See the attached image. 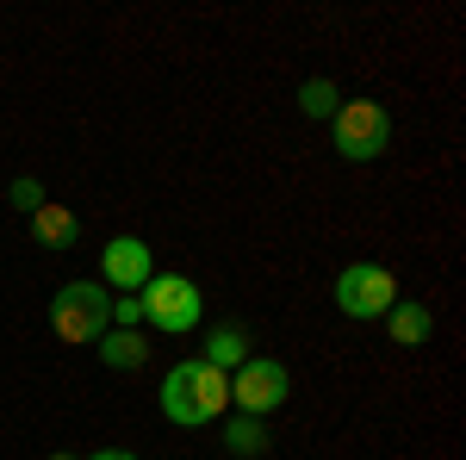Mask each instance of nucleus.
Wrapping results in <instances>:
<instances>
[{"instance_id":"1","label":"nucleus","mask_w":466,"mask_h":460,"mask_svg":"<svg viewBox=\"0 0 466 460\" xmlns=\"http://www.w3.org/2000/svg\"><path fill=\"white\" fill-rule=\"evenodd\" d=\"M230 411V373H218L206 361H175L162 373V417L180 429H206Z\"/></svg>"},{"instance_id":"2","label":"nucleus","mask_w":466,"mask_h":460,"mask_svg":"<svg viewBox=\"0 0 466 460\" xmlns=\"http://www.w3.org/2000/svg\"><path fill=\"white\" fill-rule=\"evenodd\" d=\"M112 323V292L100 281H69L56 286V299H50V330L63 336V342H100Z\"/></svg>"},{"instance_id":"3","label":"nucleus","mask_w":466,"mask_h":460,"mask_svg":"<svg viewBox=\"0 0 466 460\" xmlns=\"http://www.w3.org/2000/svg\"><path fill=\"white\" fill-rule=\"evenodd\" d=\"M392 143V118L380 100H342L336 107V156L342 162H373Z\"/></svg>"},{"instance_id":"4","label":"nucleus","mask_w":466,"mask_h":460,"mask_svg":"<svg viewBox=\"0 0 466 460\" xmlns=\"http://www.w3.org/2000/svg\"><path fill=\"white\" fill-rule=\"evenodd\" d=\"M137 299H144V323H149V330H162V336L193 330V323H199V312H206L199 286L187 281V274H156Z\"/></svg>"},{"instance_id":"5","label":"nucleus","mask_w":466,"mask_h":460,"mask_svg":"<svg viewBox=\"0 0 466 460\" xmlns=\"http://www.w3.org/2000/svg\"><path fill=\"white\" fill-rule=\"evenodd\" d=\"M336 305H342V318H386L398 305V281L380 268V261H355V268H342L336 274Z\"/></svg>"},{"instance_id":"6","label":"nucleus","mask_w":466,"mask_h":460,"mask_svg":"<svg viewBox=\"0 0 466 460\" xmlns=\"http://www.w3.org/2000/svg\"><path fill=\"white\" fill-rule=\"evenodd\" d=\"M287 367L280 361H268V354H249L243 367H237V380H230V404L243 411V417H268V411H280L287 404Z\"/></svg>"},{"instance_id":"7","label":"nucleus","mask_w":466,"mask_h":460,"mask_svg":"<svg viewBox=\"0 0 466 460\" xmlns=\"http://www.w3.org/2000/svg\"><path fill=\"white\" fill-rule=\"evenodd\" d=\"M100 274H106V292H144L156 281V255L144 237H112L100 249Z\"/></svg>"},{"instance_id":"8","label":"nucleus","mask_w":466,"mask_h":460,"mask_svg":"<svg viewBox=\"0 0 466 460\" xmlns=\"http://www.w3.org/2000/svg\"><path fill=\"white\" fill-rule=\"evenodd\" d=\"M386 330H392L398 349H423V342H430V305H417V299H398L392 312H386Z\"/></svg>"},{"instance_id":"9","label":"nucleus","mask_w":466,"mask_h":460,"mask_svg":"<svg viewBox=\"0 0 466 460\" xmlns=\"http://www.w3.org/2000/svg\"><path fill=\"white\" fill-rule=\"evenodd\" d=\"M199 361L218 367V373H230V367H243V361H249V336H243L237 323H224V330L206 336V354H199Z\"/></svg>"},{"instance_id":"10","label":"nucleus","mask_w":466,"mask_h":460,"mask_svg":"<svg viewBox=\"0 0 466 460\" xmlns=\"http://www.w3.org/2000/svg\"><path fill=\"white\" fill-rule=\"evenodd\" d=\"M32 230H37V237H44L50 249H75V243H81V224H75V212L50 206V199H44V206L32 212Z\"/></svg>"},{"instance_id":"11","label":"nucleus","mask_w":466,"mask_h":460,"mask_svg":"<svg viewBox=\"0 0 466 460\" xmlns=\"http://www.w3.org/2000/svg\"><path fill=\"white\" fill-rule=\"evenodd\" d=\"M224 448H230V455H243V460L268 455V424H261V417H243V411H237V417H230V429H224Z\"/></svg>"},{"instance_id":"12","label":"nucleus","mask_w":466,"mask_h":460,"mask_svg":"<svg viewBox=\"0 0 466 460\" xmlns=\"http://www.w3.org/2000/svg\"><path fill=\"white\" fill-rule=\"evenodd\" d=\"M100 361H106V367H144L149 342L137 330H112V336H100Z\"/></svg>"},{"instance_id":"13","label":"nucleus","mask_w":466,"mask_h":460,"mask_svg":"<svg viewBox=\"0 0 466 460\" xmlns=\"http://www.w3.org/2000/svg\"><path fill=\"white\" fill-rule=\"evenodd\" d=\"M336 107H342L336 81H323V75H311V81L299 87V112H305V118H336Z\"/></svg>"},{"instance_id":"14","label":"nucleus","mask_w":466,"mask_h":460,"mask_svg":"<svg viewBox=\"0 0 466 460\" xmlns=\"http://www.w3.org/2000/svg\"><path fill=\"white\" fill-rule=\"evenodd\" d=\"M6 199H13V212H37V206H44V187H37V180H13Z\"/></svg>"},{"instance_id":"15","label":"nucleus","mask_w":466,"mask_h":460,"mask_svg":"<svg viewBox=\"0 0 466 460\" xmlns=\"http://www.w3.org/2000/svg\"><path fill=\"white\" fill-rule=\"evenodd\" d=\"M112 318L125 323V330H137V323H144V299H137V292H125V299H112Z\"/></svg>"},{"instance_id":"16","label":"nucleus","mask_w":466,"mask_h":460,"mask_svg":"<svg viewBox=\"0 0 466 460\" xmlns=\"http://www.w3.org/2000/svg\"><path fill=\"white\" fill-rule=\"evenodd\" d=\"M87 460H137V455H125V448H100V455H87Z\"/></svg>"},{"instance_id":"17","label":"nucleus","mask_w":466,"mask_h":460,"mask_svg":"<svg viewBox=\"0 0 466 460\" xmlns=\"http://www.w3.org/2000/svg\"><path fill=\"white\" fill-rule=\"evenodd\" d=\"M50 460H75V455H50Z\"/></svg>"}]
</instances>
